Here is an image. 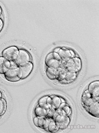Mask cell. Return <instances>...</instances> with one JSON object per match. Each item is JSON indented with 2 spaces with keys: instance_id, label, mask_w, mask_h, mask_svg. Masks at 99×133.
Instances as JSON below:
<instances>
[{
  "instance_id": "obj_31",
  "label": "cell",
  "mask_w": 99,
  "mask_h": 133,
  "mask_svg": "<svg viewBox=\"0 0 99 133\" xmlns=\"http://www.w3.org/2000/svg\"><path fill=\"white\" fill-rule=\"evenodd\" d=\"M2 8H1V7L0 6V15H1V14H2Z\"/></svg>"
},
{
  "instance_id": "obj_33",
  "label": "cell",
  "mask_w": 99,
  "mask_h": 133,
  "mask_svg": "<svg viewBox=\"0 0 99 133\" xmlns=\"http://www.w3.org/2000/svg\"><path fill=\"white\" fill-rule=\"evenodd\" d=\"M1 116H0V119H1Z\"/></svg>"
},
{
  "instance_id": "obj_14",
  "label": "cell",
  "mask_w": 99,
  "mask_h": 133,
  "mask_svg": "<svg viewBox=\"0 0 99 133\" xmlns=\"http://www.w3.org/2000/svg\"><path fill=\"white\" fill-rule=\"evenodd\" d=\"M88 112L94 117H99V103L98 101L95 102L89 107Z\"/></svg>"
},
{
  "instance_id": "obj_24",
  "label": "cell",
  "mask_w": 99,
  "mask_h": 133,
  "mask_svg": "<svg viewBox=\"0 0 99 133\" xmlns=\"http://www.w3.org/2000/svg\"><path fill=\"white\" fill-rule=\"evenodd\" d=\"M49 96H45L44 97H42L39 100L38 102V104L39 103H45L46 104L47 99Z\"/></svg>"
},
{
  "instance_id": "obj_5",
  "label": "cell",
  "mask_w": 99,
  "mask_h": 133,
  "mask_svg": "<svg viewBox=\"0 0 99 133\" xmlns=\"http://www.w3.org/2000/svg\"><path fill=\"white\" fill-rule=\"evenodd\" d=\"M99 97H93L88 90H86L83 92L82 96V104L89 107L96 101L99 102Z\"/></svg>"
},
{
  "instance_id": "obj_30",
  "label": "cell",
  "mask_w": 99,
  "mask_h": 133,
  "mask_svg": "<svg viewBox=\"0 0 99 133\" xmlns=\"http://www.w3.org/2000/svg\"><path fill=\"white\" fill-rule=\"evenodd\" d=\"M2 92H1V91H0V99L2 98Z\"/></svg>"
},
{
  "instance_id": "obj_18",
  "label": "cell",
  "mask_w": 99,
  "mask_h": 133,
  "mask_svg": "<svg viewBox=\"0 0 99 133\" xmlns=\"http://www.w3.org/2000/svg\"><path fill=\"white\" fill-rule=\"evenodd\" d=\"M48 131L52 133L57 132L60 129L59 125L55 121L51 122L48 127Z\"/></svg>"
},
{
  "instance_id": "obj_22",
  "label": "cell",
  "mask_w": 99,
  "mask_h": 133,
  "mask_svg": "<svg viewBox=\"0 0 99 133\" xmlns=\"http://www.w3.org/2000/svg\"><path fill=\"white\" fill-rule=\"evenodd\" d=\"M6 109V103L4 98L0 99V116H2L5 112Z\"/></svg>"
},
{
  "instance_id": "obj_2",
  "label": "cell",
  "mask_w": 99,
  "mask_h": 133,
  "mask_svg": "<svg viewBox=\"0 0 99 133\" xmlns=\"http://www.w3.org/2000/svg\"><path fill=\"white\" fill-rule=\"evenodd\" d=\"M5 78L11 82H16L21 79L22 74L20 68L17 66H12L4 74Z\"/></svg>"
},
{
  "instance_id": "obj_16",
  "label": "cell",
  "mask_w": 99,
  "mask_h": 133,
  "mask_svg": "<svg viewBox=\"0 0 99 133\" xmlns=\"http://www.w3.org/2000/svg\"><path fill=\"white\" fill-rule=\"evenodd\" d=\"M74 63V58H68L62 59L60 67L66 69L68 68L73 66Z\"/></svg>"
},
{
  "instance_id": "obj_1",
  "label": "cell",
  "mask_w": 99,
  "mask_h": 133,
  "mask_svg": "<svg viewBox=\"0 0 99 133\" xmlns=\"http://www.w3.org/2000/svg\"><path fill=\"white\" fill-rule=\"evenodd\" d=\"M19 51L18 48L15 46L8 47L2 51V57L10 62V67L17 66L15 62L18 57Z\"/></svg>"
},
{
  "instance_id": "obj_27",
  "label": "cell",
  "mask_w": 99,
  "mask_h": 133,
  "mask_svg": "<svg viewBox=\"0 0 99 133\" xmlns=\"http://www.w3.org/2000/svg\"><path fill=\"white\" fill-rule=\"evenodd\" d=\"M71 54V57L73 58L74 56L75 55V54H74V53L73 51L72 50H70Z\"/></svg>"
},
{
  "instance_id": "obj_11",
  "label": "cell",
  "mask_w": 99,
  "mask_h": 133,
  "mask_svg": "<svg viewBox=\"0 0 99 133\" xmlns=\"http://www.w3.org/2000/svg\"><path fill=\"white\" fill-rule=\"evenodd\" d=\"M59 114L61 116H68L70 111L69 105L65 103H61L57 109Z\"/></svg>"
},
{
  "instance_id": "obj_25",
  "label": "cell",
  "mask_w": 99,
  "mask_h": 133,
  "mask_svg": "<svg viewBox=\"0 0 99 133\" xmlns=\"http://www.w3.org/2000/svg\"><path fill=\"white\" fill-rule=\"evenodd\" d=\"M39 117L36 116L34 117L33 119V122H34V124L36 127H38V121Z\"/></svg>"
},
{
  "instance_id": "obj_4",
  "label": "cell",
  "mask_w": 99,
  "mask_h": 133,
  "mask_svg": "<svg viewBox=\"0 0 99 133\" xmlns=\"http://www.w3.org/2000/svg\"><path fill=\"white\" fill-rule=\"evenodd\" d=\"M62 58L57 53L52 52L49 53L46 57L45 63L48 67L57 68L61 65Z\"/></svg>"
},
{
  "instance_id": "obj_9",
  "label": "cell",
  "mask_w": 99,
  "mask_h": 133,
  "mask_svg": "<svg viewBox=\"0 0 99 133\" xmlns=\"http://www.w3.org/2000/svg\"><path fill=\"white\" fill-rule=\"evenodd\" d=\"M66 74L65 79L67 81L73 80L77 77L78 71L73 66H71L65 69Z\"/></svg>"
},
{
  "instance_id": "obj_20",
  "label": "cell",
  "mask_w": 99,
  "mask_h": 133,
  "mask_svg": "<svg viewBox=\"0 0 99 133\" xmlns=\"http://www.w3.org/2000/svg\"><path fill=\"white\" fill-rule=\"evenodd\" d=\"M56 69L48 67L46 71V74L47 76L50 79L54 80L56 79L55 74H56Z\"/></svg>"
},
{
  "instance_id": "obj_15",
  "label": "cell",
  "mask_w": 99,
  "mask_h": 133,
  "mask_svg": "<svg viewBox=\"0 0 99 133\" xmlns=\"http://www.w3.org/2000/svg\"><path fill=\"white\" fill-rule=\"evenodd\" d=\"M50 119L47 116L39 117L38 127L41 129H45L47 128L50 123Z\"/></svg>"
},
{
  "instance_id": "obj_21",
  "label": "cell",
  "mask_w": 99,
  "mask_h": 133,
  "mask_svg": "<svg viewBox=\"0 0 99 133\" xmlns=\"http://www.w3.org/2000/svg\"><path fill=\"white\" fill-rule=\"evenodd\" d=\"M57 112V109L56 110H53L50 109L49 113L47 115V116L50 119L51 121H55L56 117L59 115Z\"/></svg>"
},
{
  "instance_id": "obj_28",
  "label": "cell",
  "mask_w": 99,
  "mask_h": 133,
  "mask_svg": "<svg viewBox=\"0 0 99 133\" xmlns=\"http://www.w3.org/2000/svg\"><path fill=\"white\" fill-rule=\"evenodd\" d=\"M3 21H2V20H1V19H0V27L3 25Z\"/></svg>"
},
{
  "instance_id": "obj_3",
  "label": "cell",
  "mask_w": 99,
  "mask_h": 133,
  "mask_svg": "<svg viewBox=\"0 0 99 133\" xmlns=\"http://www.w3.org/2000/svg\"><path fill=\"white\" fill-rule=\"evenodd\" d=\"M31 62V57L29 52L23 49L19 50L18 57L15 62L16 66L20 67L27 66Z\"/></svg>"
},
{
  "instance_id": "obj_12",
  "label": "cell",
  "mask_w": 99,
  "mask_h": 133,
  "mask_svg": "<svg viewBox=\"0 0 99 133\" xmlns=\"http://www.w3.org/2000/svg\"><path fill=\"white\" fill-rule=\"evenodd\" d=\"M10 67V62L3 57H0V74H4Z\"/></svg>"
},
{
  "instance_id": "obj_10",
  "label": "cell",
  "mask_w": 99,
  "mask_h": 133,
  "mask_svg": "<svg viewBox=\"0 0 99 133\" xmlns=\"http://www.w3.org/2000/svg\"><path fill=\"white\" fill-rule=\"evenodd\" d=\"M88 91L93 97H99V81H96L90 83L88 87Z\"/></svg>"
},
{
  "instance_id": "obj_23",
  "label": "cell",
  "mask_w": 99,
  "mask_h": 133,
  "mask_svg": "<svg viewBox=\"0 0 99 133\" xmlns=\"http://www.w3.org/2000/svg\"><path fill=\"white\" fill-rule=\"evenodd\" d=\"M74 63L73 65L74 67L76 68L78 71L81 70L82 67V64L80 59L77 57H73Z\"/></svg>"
},
{
  "instance_id": "obj_6",
  "label": "cell",
  "mask_w": 99,
  "mask_h": 133,
  "mask_svg": "<svg viewBox=\"0 0 99 133\" xmlns=\"http://www.w3.org/2000/svg\"><path fill=\"white\" fill-rule=\"evenodd\" d=\"M50 110V109L46 104L39 103L35 108V113L38 117L45 116L49 113Z\"/></svg>"
},
{
  "instance_id": "obj_8",
  "label": "cell",
  "mask_w": 99,
  "mask_h": 133,
  "mask_svg": "<svg viewBox=\"0 0 99 133\" xmlns=\"http://www.w3.org/2000/svg\"><path fill=\"white\" fill-rule=\"evenodd\" d=\"M55 121L59 125L60 129H66L70 123V119L68 116H61L59 115L56 117Z\"/></svg>"
},
{
  "instance_id": "obj_17",
  "label": "cell",
  "mask_w": 99,
  "mask_h": 133,
  "mask_svg": "<svg viewBox=\"0 0 99 133\" xmlns=\"http://www.w3.org/2000/svg\"><path fill=\"white\" fill-rule=\"evenodd\" d=\"M66 74L65 69L59 67L56 69L55 74L56 79L59 81H62L65 79Z\"/></svg>"
},
{
  "instance_id": "obj_32",
  "label": "cell",
  "mask_w": 99,
  "mask_h": 133,
  "mask_svg": "<svg viewBox=\"0 0 99 133\" xmlns=\"http://www.w3.org/2000/svg\"><path fill=\"white\" fill-rule=\"evenodd\" d=\"M3 28V25H2V26H1L0 27V32H1V31H2V28Z\"/></svg>"
},
{
  "instance_id": "obj_7",
  "label": "cell",
  "mask_w": 99,
  "mask_h": 133,
  "mask_svg": "<svg viewBox=\"0 0 99 133\" xmlns=\"http://www.w3.org/2000/svg\"><path fill=\"white\" fill-rule=\"evenodd\" d=\"M61 104V98L56 96H49L47 100L46 104L50 109L56 110Z\"/></svg>"
},
{
  "instance_id": "obj_29",
  "label": "cell",
  "mask_w": 99,
  "mask_h": 133,
  "mask_svg": "<svg viewBox=\"0 0 99 133\" xmlns=\"http://www.w3.org/2000/svg\"><path fill=\"white\" fill-rule=\"evenodd\" d=\"M3 18H3V15L2 14L1 15H0V19H1V20H2V21H3V19H4Z\"/></svg>"
},
{
  "instance_id": "obj_19",
  "label": "cell",
  "mask_w": 99,
  "mask_h": 133,
  "mask_svg": "<svg viewBox=\"0 0 99 133\" xmlns=\"http://www.w3.org/2000/svg\"><path fill=\"white\" fill-rule=\"evenodd\" d=\"M57 54L62 59L71 57L70 50L67 48H61Z\"/></svg>"
},
{
  "instance_id": "obj_26",
  "label": "cell",
  "mask_w": 99,
  "mask_h": 133,
  "mask_svg": "<svg viewBox=\"0 0 99 133\" xmlns=\"http://www.w3.org/2000/svg\"><path fill=\"white\" fill-rule=\"evenodd\" d=\"M61 49V48H55V49L54 50V52H55V53H58L60 49Z\"/></svg>"
},
{
  "instance_id": "obj_13",
  "label": "cell",
  "mask_w": 99,
  "mask_h": 133,
  "mask_svg": "<svg viewBox=\"0 0 99 133\" xmlns=\"http://www.w3.org/2000/svg\"><path fill=\"white\" fill-rule=\"evenodd\" d=\"M22 74V76L21 79H26L32 71L33 65L32 63L27 66H20Z\"/></svg>"
}]
</instances>
